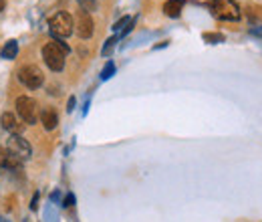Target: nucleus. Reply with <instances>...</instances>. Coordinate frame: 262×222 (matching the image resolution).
<instances>
[{
	"label": "nucleus",
	"instance_id": "obj_1",
	"mask_svg": "<svg viewBox=\"0 0 262 222\" xmlns=\"http://www.w3.org/2000/svg\"><path fill=\"white\" fill-rule=\"evenodd\" d=\"M49 31H51L53 38H67L75 31V20L69 12H57L49 20Z\"/></svg>",
	"mask_w": 262,
	"mask_h": 222
},
{
	"label": "nucleus",
	"instance_id": "obj_2",
	"mask_svg": "<svg viewBox=\"0 0 262 222\" xmlns=\"http://www.w3.org/2000/svg\"><path fill=\"white\" fill-rule=\"evenodd\" d=\"M16 113H18V117L23 119L25 123L33 125L38 119V103L33 97L20 95V97H16Z\"/></svg>",
	"mask_w": 262,
	"mask_h": 222
},
{
	"label": "nucleus",
	"instance_id": "obj_3",
	"mask_svg": "<svg viewBox=\"0 0 262 222\" xmlns=\"http://www.w3.org/2000/svg\"><path fill=\"white\" fill-rule=\"evenodd\" d=\"M214 14L222 20H240V8L234 0H212L210 2Z\"/></svg>",
	"mask_w": 262,
	"mask_h": 222
},
{
	"label": "nucleus",
	"instance_id": "obj_4",
	"mask_svg": "<svg viewBox=\"0 0 262 222\" xmlns=\"http://www.w3.org/2000/svg\"><path fill=\"white\" fill-rule=\"evenodd\" d=\"M42 59H45L47 67L51 71H63L65 69V53L57 47L55 42H47L45 47H42Z\"/></svg>",
	"mask_w": 262,
	"mask_h": 222
},
{
	"label": "nucleus",
	"instance_id": "obj_5",
	"mask_svg": "<svg viewBox=\"0 0 262 222\" xmlns=\"http://www.w3.org/2000/svg\"><path fill=\"white\" fill-rule=\"evenodd\" d=\"M18 79L29 89H38V87H42V83H45V75H42V71L36 65H25L23 69L18 71Z\"/></svg>",
	"mask_w": 262,
	"mask_h": 222
},
{
	"label": "nucleus",
	"instance_id": "obj_6",
	"mask_svg": "<svg viewBox=\"0 0 262 222\" xmlns=\"http://www.w3.org/2000/svg\"><path fill=\"white\" fill-rule=\"evenodd\" d=\"M75 27H77V35H79L81 38H91L93 33H95V22H93L91 14L85 12V10H79V12H77Z\"/></svg>",
	"mask_w": 262,
	"mask_h": 222
},
{
	"label": "nucleus",
	"instance_id": "obj_7",
	"mask_svg": "<svg viewBox=\"0 0 262 222\" xmlns=\"http://www.w3.org/2000/svg\"><path fill=\"white\" fill-rule=\"evenodd\" d=\"M8 149L16 155V158L20 160V162H25V160H29L31 158V153H33V148H31V144L23 138V136H12L10 140H8Z\"/></svg>",
	"mask_w": 262,
	"mask_h": 222
},
{
	"label": "nucleus",
	"instance_id": "obj_8",
	"mask_svg": "<svg viewBox=\"0 0 262 222\" xmlns=\"http://www.w3.org/2000/svg\"><path fill=\"white\" fill-rule=\"evenodd\" d=\"M20 162L16 155L8 149V148H2L0 146V168H8V170H18L20 168Z\"/></svg>",
	"mask_w": 262,
	"mask_h": 222
},
{
	"label": "nucleus",
	"instance_id": "obj_9",
	"mask_svg": "<svg viewBox=\"0 0 262 222\" xmlns=\"http://www.w3.org/2000/svg\"><path fill=\"white\" fill-rule=\"evenodd\" d=\"M40 123H42V127H45L47 131H53L57 127V123H59L57 111L51 109V107H45V109L40 111Z\"/></svg>",
	"mask_w": 262,
	"mask_h": 222
},
{
	"label": "nucleus",
	"instance_id": "obj_10",
	"mask_svg": "<svg viewBox=\"0 0 262 222\" xmlns=\"http://www.w3.org/2000/svg\"><path fill=\"white\" fill-rule=\"evenodd\" d=\"M0 125H2L8 133H12V136H18L20 133V123L12 113H4L2 117H0Z\"/></svg>",
	"mask_w": 262,
	"mask_h": 222
},
{
	"label": "nucleus",
	"instance_id": "obj_11",
	"mask_svg": "<svg viewBox=\"0 0 262 222\" xmlns=\"http://www.w3.org/2000/svg\"><path fill=\"white\" fill-rule=\"evenodd\" d=\"M184 0H167V2L164 4V12H165V16H169V18H178L180 14H182V10H184Z\"/></svg>",
	"mask_w": 262,
	"mask_h": 222
},
{
	"label": "nucleus",
	"instance_id": "obj_12",
	"mask_svg": "<svg viewBox=\"0 0 262 222\" xmlns=\"http://www.w3.org/2000/svg\"><path fill=\"white\" fill-rule=\"evenodd\" d=\"M16 55H18V42L16 40H8L2 47V57L12 61V59H16Z\"/></svg>",
	"mask_w": 262,
	"mask_h": 222
},
{
	"label": "nucleus",
	"instance_id": "obj_13",
	"mask_svg": "<svg viewBox=\"0 0 262 222\" xmlns=\"http://www.w3.org/2000/svg\"><path fill=\"white\" fill-rule=\"evenodd\" d=\"M204 40L210 44H218V42H224V35L220 33H204Z\"/></svg>",
	"mask_w": 262,
	"mask_h": 222
},
{
	"label": "nucleus",
	"instance_id": "obj_14",
	"mask_svg": "<svg viewBox=\"0 0 262 222\" xmlns=\"http://www.w3.org/2000/svg\"><path fill=\"white\" fill-rule=\"evenodd\" d=\"M115 42H117V37H111V38H107V42H105V47H103L101 55H103V57H109V55H111V51L115 49Z\"/></svg>",
	"mask_w": 262,
	"mask_h": 222
},
{
	"label": "nucleus",
	"instance_id": "obj_15",
	"mask_svg": "<svg viewBox=\"0 0 262 222\" xmlns=\"http://www.w3.org/2000/svg\"><path fill=\"white\" fill-rule=\"evenodd\" d=\"M113 73H115V63H113V61H109V63L105 65V69L101 71V79L107 81L109 77H113Z\"/></svg>",
	"mask_w": 262,
	"mask_h": 222
},
{
	"label": "nucleus",
	"instance_id": "obj_16",
	"mask_svg": "<svg viewBox=\"0 0 262 222\" xmlns=\"http://www.w3.org/2000/svg\"><path fill=\"white\" fill-rule=\"evenodd\" d=\"M77 2H79L81 10H85V12H91L97 8V0H77Z\"/></svg>",
	"mask_w": 262,
	"mask_h": 222
},
{
	"label": "nucleus",
	"instance_id": "obj_17",
	"mask_svg": "<svg viewBox=\"0 0 262 222\" xmlns=\"http://www.w3.org/2000/svg\"><path fill=\"white\" fill-rule=\"evenodd\" d=\"M129 22H131V18H129V16H123V18H119V20L115 22V25H113V31H121V29H125V27L129 25Z\"/></svg>",
	"mask_w": 262,
	"mask_h": 222
},
{
	"label": "nucleus",
	"instance_id": "obj_18",
	"mask_svg": "<svg viewBox=\"0 0 262 222\" xmlns=\"http://www.w3.org/2000/svg\"><path fill=\"white\" fill-rule=\"evenodd\" d=\"M73 204H75V196H73V194H67V196H65V200H63V206L69 208V206H73Z\"/></svg>",
	"mask_w": 262,
	"mask_h": 222
},
{
	"label": "nucleus",
	"instance_id": "obj_19",
	"mask_svg": "<svg viewBox=\"0 0 262 222\" xmlns=\"http://www.w3.org/2000/svg\"><path fill=\"white\" fill-rule=\"evenodd\" d=\"M53 42H55V44H57V47H59V49H61V51H63V53H65V55H67V53H69V47H67V44H65V42H63V40H61V38H55V40H53Z\"/></svg>",
	"mask_w": 262,
	"mask_h": 222
},
{
	"label": "nucleus",
	"instance_id": "obj_20",
	"mask_svg": "<svg viewBox=\"0 0 262 222\" xmlns=\"http://www.w3.org/2000/svg\"><path fill=\"white\" fill-rule=\"evenodd\" d=\"M38 208V194L33 196V202H31V210H36Z\"/></svg>",
	"mask_w": 262,
	"mask_h": 222
},
{
	"label": "nucleus",
	"instance_id": "obj_21",
	"mask_svg": "<svg viewBox=\"0 0 262 222\" xmlns=\"http://www.w3.org/2000/svg\"><path fill=\"white\" fill-rule=\"evenodd\" d=\"M73 109H75V97H71L67 103V111H73Z\"/></svg>",
	"mask_w": 262,
	"mask_h": 222
},
{
	"label": "nucleus",
	"instance_id": "obj_22",
	"mask_svg": "<svg viewBox=\"0 0 262 222\" xmlns=\"http://www.w3.org/2000/svg\"><path fill=\"white\" fill-rule=\"evenodd\" d=\"M59 198H61V194H59V192H57V190H55V192H53V194H51V200H53V202H55V200H59Z\"/></svg>",
	"mask_w": 262,
	"mask_h": 222
},
{
	"label": "nucleus",
	"instance_id": "obj_23",
	"mask_svg": "<svg viewBox=\"0 0 262 222\" xmlns=\"http://www.w3.org/2000/svg\"><path fill=\"white\" fill-rule=\"evenodd\" d=\"M4 6H6V0H0V12L4 10Z\"/></svg>",
	"mask_w": 262,
	"mask_h": 222
},
{
	"label": "nucleus",
	"instance_id": "obj_24",
	"mask_svg": "<svg viewBox=\"0 0 262 222\" xmlns=\"http://www.w3.org/2000/svg\"><path fill=\"white\" fill-rule=\"evenodd\" d=\"M0 222H10L8 218H4V216H0Z\"/></svg>",
	"mask_w": 262,
	"mask_h": 222
}]
</instances>
